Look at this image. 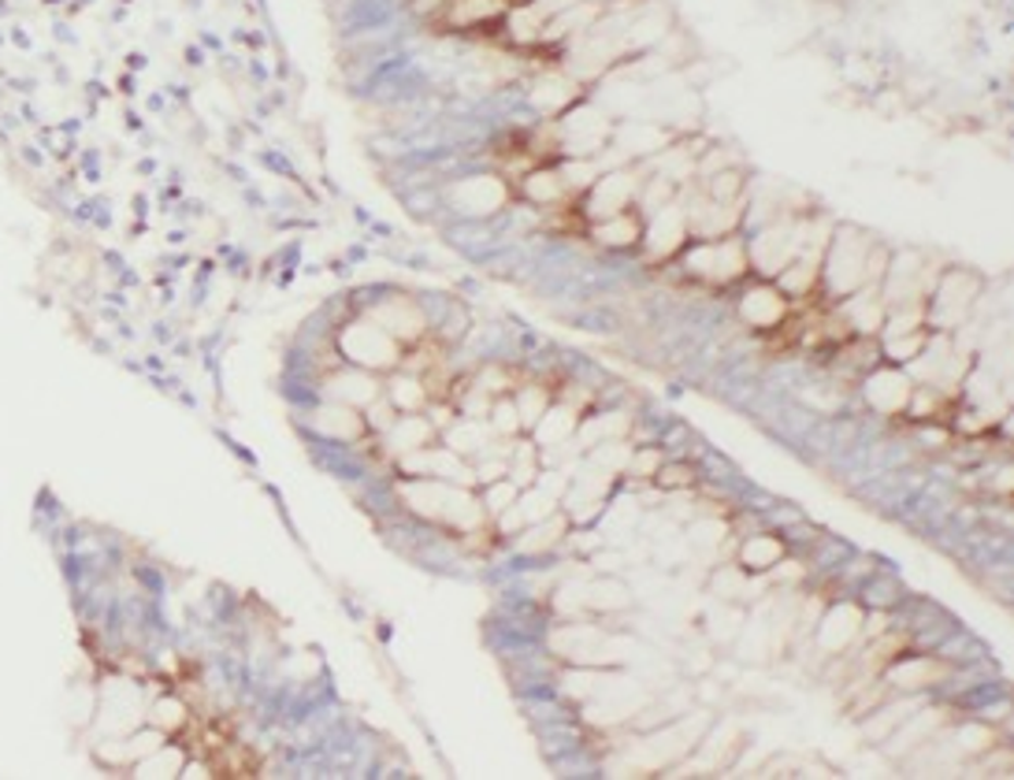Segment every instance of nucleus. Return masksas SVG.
<instances>
[{
    "label": "nucleus",
    "mask_w": 1014,
    "mask_h": 780,
    "mask_svg": "<svg viewBox=\"0 0 1014 780\" xmlns=\"http://www.w3.org/2000/svg\"><path fill=\"white\" fill-rule=\"evenodd\" d=\"M342 353L353 361L357 368L379 371L398 365V339L387 328H379L376 320H357L342 331Z\"/></svg>",
    "instance_id": "1"
},
{
    "label": "nucleus",
    "mask_w": 1014,
    "mask_h": 780,
    "mask_svg": "<svg viewBox=\"0 0 1014 780\" xmlns=\"http://www.w3.org/2000/svg\"><path fill=\"white\" fill-rule=\"evenodd\" d=\"M869 279V242L855 231H840L829 253V283L836 294H851Z\"/></svg>",
    "instance_id": "2"
},
{
    "label": "nucleus",
    "mask_w": 1014,
    "mask_h": 780,
    "mask_svg": "<svg viewBox=\"0 0 1014 780\" xmlns=\"http://www.w3.org/2000/svg\"><path fill=\"white\" fill-rule=\"evenodd\" d=\"M744 265H747V257L736 242H718V246H703L692 253V268L710 279H732L744 271Z\"/></svg>",
    "instance_id": "3"
},
{
    "label": "nucleus",
    "mask_w": 1014,
    "mask_h": 780,
    "mask_svg": "<svg viewBox=\"0 0 1014 780\" xmlns=\"http://www.w3.org/2000/svg\"><path fill=\"white\" fill-rule=\"evenodd\" d=\"M755 253V265L762 271H784L792 265V257L799 253V239H795V231H787V227H777V231H766L762 239L750 246Z\"/></svg>",
    "instance_id": "4"
},
{
    "label": "nucleus",
    "mask_w": 1014,
    "mask_h": 780,
    "mask_svg": "<svg viewBox=\"0 0 1014 780\" xmlns=\"http://www.w3.org/2000/svg\"><path fill=\"white\" fill-rule=\"evenodd\" d=\"M331 398L342 405H353V410H361V405H372L379 398V383L376 376L368 368H350V371H339V376H331Z\"/></svg>",
    "instance_id": "5"
},
{
    "label": "nucleus",
    "mask_w": 1014,
    "mask_h": 780,
    "mask_svg": "<svg viewBox=\"0 0 1014 780\" xmlns=\"http://www.w3.org/2000/svg\"><path fill=\"white\" fill-rule=\"evenodd\" d=\"M454 202L465 208V212H494V208H502L505 202V186L491 175L465 179L461 186H454Z\"/></svg>",
    "instance_id": "6"
},
{
    "label": "nucleus",
    "mask_w": 1014,
    "mask_h": 780,
    "mask_svg": "<svg viewBox=\"0 0 1014 780\" xmlns=\"http://www.w3.org/2000/svg\"><path fill=\"white\" fill-rule=\"evenodd\" d=\"M372 320L379 324V328H387V331H391L394 339H413V334H420V331H424V316H420V308H416L413 302H405V297H398V302L379 305L376 313H372Z\"/></svg>",
    "instance_id": "7"
},
{
    "label": "nucleus",
    "mask_w": 1014,
    "mask_h": 780,
    "mask_svg": "<svg viewBox=\"0 0 1014 780\" xmlns=\"http://www.w3.org/2000/svg\"><path fill=\"white\" fill-rule=\"evenodd\" d=\"M866 394L881 413H895L911 402V383H907V376H900V371H877V376L866 383Z\"/></svg>",
    "instance_id": "8"
},
{
    "label": "nucleus",
    "mask_w": 1014,
    "mask_h": 780,
    "mask_svg": "<svg viewBox=\"0 0 1014 780\" xmlns=\"http://www.w3.org/2000/svg\"><path fill=\"white\" fill-rule=\"evenodd\" d=\"M977 297V279L974 276H966V271H955V276H948L944 279V287H940V316L944 320H958V316L966 313V305H970Z\"/></svg>",
    "instance_id": "9"
},
{
    "label": "nucleus",
    "mask_w": 1014,
    "mask_h": 780,
    "mask_svg": "<svg viewBox=\"0 0 1014 780\" xmlns=\"http://www.w3.org/2000/svg\"><path fill=\"white\" fill-rule=\"evenodd\" d=\"M684 234H687V216L676 205H662V208H658L655 231H650V249H655V253L676 249Z\"/></svg>",
    "instance_id": "10"
},
{
    "label": "nucleus",
    "mask_w": 1014,
    "mask_h": 780,
    "mask_svg": "<svg viewBox=\"0 0 1014 780\" xmlns=\"http://www.w3.org/2000/svg\"><path fill=\"white\" fill-rule=\"evenodd\" d=\"M744 316H747V324H755V328H773V324L784 316V297L769 287L750 290L747 302H744Z\"/></svg>",
    "instance_id": "11"
},
{
    "label": "nucleus",
    "mask_w": 1014,
    "mask_h": 780,
    "mask_svg": "<svg viewBox=\"0 0 1014 780\" xmlns=\"http://www.w3.org/2000/svg\"><path fill=\"white\" fill-rule=\"evenodd\" d=\"M632 197V179L628 175H606L599 179V190L591 197L595 216H621V208H628Z\"/></svg>",
    "instance_id": "12"
},
{
    "label": "nucleus",
    "mask_w": 1014,
    "mask_h": 780,
    "mask_svg": "<svg viewBox=\"0 0 1014 780\" xmlns=\"http://www.w3.org/2000/svg\"><path fill=\"white\" fill-rule=\"evenodd\" d=\"M858 632V610H851V606H840L836 613L826 617V624H821V647L826 650H840L844 643Z\"/></svg>",
    "instance_id": "13"
},
{
    "label": "nucleus",
    "mask_w": 1014,
    "mask_h": 780,
    "mask_svg": "<svg viewBox=\"0 0 1014 780\" xmlns=\"http://www.w3.org/2000/svg\"><path fill=\"white\" fill-rule=\"evenodd\" d=\"M602 115L595 120V112H579L569 120V142H573L576 153H595L602 145Z\"/></svg>",
    "instance_id": "14"
},
{
    "label": "nucleus",
    "mask_w": 1014,
    "mask_h": 780,
    "mask_svg": "<svg viewBox=\"0 0 1014 780\" xmlns=\"http://www.w3.org/2000/svg\"><path fill=\"white\" fill-rule=\"evenodd\" d=\"M573 94H576L573 78L550 75V78H542L539 89H536V105L547 108V112H558V108H565L569 101H573Z\"/></svg>",
    "instance_id": "15"
},
{
    "label": "nucleus",
    "mask_w": 1014,
    "mask_h": 780,
    "mask_svg": "<svg viewBox=\"0 0 1014 780\" xmlns=\"http://www.w3.org/2000/svg\"><path fill=\"white\" fill-rule=\"evenodd\" d=\"M316 416H320V428L328 435H357L361 431V416L353 405L339 402V405H331V410H320Z\"/></svg>",
    "instance_id": "16"
},
{
    "label": "nucleus",
    "mask_w": 1014,
    "mask_h": 780,
    "mask_svg": "<svg viewBox=\"0 0 1014 780\" xmlns=\"http://www.w3.org/2000/svg\"><path fill=\"white\" fill-rule=\"evenodd\" d=\"M428 435H431V428L420 421V416H405V421H398L391 428V439L398 442V450H424Z\"/></svg>",
    "instance_id": "17"
},
{
    "label": "nucleus",
    "mask_w": 1014,
    "mask_h": 780,
    "mask_svg": "<svg viewBox=\"0 0 1014 780\" xmlns=\"http://www.w3.org/2000/svg\"><path fill=\"white\" fill-rule=\"evenodd\" d=\"M539 439L542 442H565L569 431H573V413L569 410H554L547 416H539Z\"/></svg>",
    "instance_id": "18"
},
{
    "label": "nucleus",
    "mask_w": 1014,
    "mask_h": 780,
    "mask_svg": "<svg viewBox=\"0 0 1014 780\" xmlns=\"http://www.w3.org/2000/svg\"><path fill=\"white\" fill-rule=\"evenodd\" d=\"M937 677H944V666H932V661H907V666L895 669V680H900L903 687H921Z\"/></svg>",
    "instance_id": "19"
},
{
    "label": "nucleus",
    "mask_w": 1014,
    "mask_h": 780,
    "mask_svg": "<svg viewBox=\"0 0 1014 780\" xmlns=\"http://www.w3.org/2000/svg\"><path fill=\"white\" fill-rule=\"evenodd\" d=\"M777 558H781V543L777 539H750L744 547V561L750 569H769L777 565Z\"/></svg>",
    "instance_id": "20"
},
{
    "label": "nucleus",
    "mask_w": 1014,
    "mask_h": 780,
    "mask_svg": "<svg viewBox=\"0 0 1014 780\" xmlns=\"http://www.w3.org/2000/svg\"><path fill=\"white\" fill-rule=\"evenodd\" d=\"M851 316H855V324L863 331H873V328H881V316H884V305L877 302V297H855L851 302Z\"/></svg>",
    "instance_id": "21"
},
{
    "label": "nucleus",
    "mask_w": 1014,
    "mask_h": 780,
    "mask_svg": "<svg viewBox=\"0 0 1014 780\" xmlns=\"http://www.w3.org/2000/svg\"><path fill=\"white\" fill-rule=\"evenodd\" d=\"M420 398H424V390H420V383L416 379H394L391 383V402L398 405V410H416L420 405Z\"/></svg>",
    "instance_id": "22"
},
{
    "label": "nucleus",
    "mask_w": 1014,
    "mask_h": 780,
    "mask_svg": "<svg viewBox=\"0 0 1014 780\" xmlns=\"http://www.w3.org/2000/svg\"><path fill=\"white\" fill-rule=\"evenodd\" d=\"M599 239H606V242H632V239H636V223H632L628 216H610V223L599 227Z\"/></svg>",
    "instance_id": "23"
},
{
    "label": "nucleus",
    "mask_w": 1014,
    "mask_h": 780,
    "mask_svg": "<svg viewBox=\"0 0 1014 780\" xmlns=\"http://www.w3.org/2000/svg\"><path fill=\"white\" fill-rule=\"evenodd\" d=\"M921 346H926V334H918V331H911L907 339H903V334H892V339H889L892 357H918Z\"/></svg>",
    "instance_id": "24"
},
{
    "label": "nucleus",
    "mask_w": 1014,
    "mask_h": 780,
    "mask_svg": "<svg viewBox=\"0 0 1014 780\" xmlns=\"http://www.w3.org/2000/svg\"><path fill=\"white\" fill-rule=\"evenodd\" d=\"M528 194L536 197V202H554L561 194V183L554 175H532L528 179Z\"/></svg>",
    "instance_id": "25"
},
{
    "label": "nucleus",
    "mask_w": 1014,
    "mask_h": 780,
    "mask_svg": "<svg viewBox=\"0 0 1014 780\" xmlns=\"http://www.w3.org/2000/svg\"><path fill=\"white\" fill-rule=\"evenodd\" d=\"M781 283H784L787 290H795V294H799V290H807V287L814 283V268H810V265L784 268V271H781Z\"/></svg>",
    "instance_id": "26"
},
{
    "label": "nucleus",
    "mask_w": 1014,
    "mask_h": 780,
    "mask_svg": "<svg viewBox=\"0 0 1014 780\" xmlns=\"http://www.w3.org/2000/svg\"><path fill=\"white\" fill-rule=\"evenodd\" d=\"M479 442H484L479 424H461V428H454V435H450V447L454 450H476Z\"/></svg>",
    "instance_id": "27"
},
{
    "label": "nucleus",
    "mask_w": 1014,
    "mask_h": 780,
    "mask_svg": "<svg viewBox=\"0 0 1014 780\" xmlns=\"http://www.w3.org/2000/svg\"><path fill=\"white\" fill-rule=\"evenodd\" d=\"M550 505H554V498L550 495H532V498H524L521 502V516L524 521H542V516H550Z\"/></svg>",
    "instance_id": "28"
},
{
    "label": "nucleus",
    "mask_w": 1014,
    "mask_h": 780,
    "mask_svg": "<svg viewBox=\"0 0 1014 780\" xmlns=\"http://www.w3.org/2000/svg\"><path fill=\"white\" fill-rule=\"evenodd\" d=\"M517 413H521L524 424H536V421H539V413H542V394H539V390H528V394L521 398V402H517Z\"/></svg>",
    "instance_id": "29"
},
{
    "label": "nucleus",
    "mask_w": 1014,
    "mask_h": 780,
    "mask_svg": "<svg viewBox=\"0 0 1014 780\" xmlns=\"http://www.w3.org/2000/svg\"><path fill=\"white\" fill-rule=\"evenodd\" d=\"M494 424H498L502 431H513V428H517V424H521L517 402H502V405H498V410H494Z\"/></svg>",
    "instance_id": "30"
},
{
    "label": "nucleus",
    "mask_w": 1014,
    "mask_h": 780,
    "mask_svg": "<svg viewBox=\"0 0 1014 780\" xmlns=\"http://www.w3.org/2000/svg\"><path fill=\"white\" fill-rule=\"evenodd\" d=\"M721 532H724L721 524H703V528H695V539L710 547V543H718V539H721Z\"/></svg>",
    "instance_id": "31"
}]
</instances>
